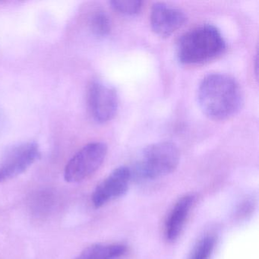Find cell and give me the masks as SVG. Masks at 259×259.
Segmentation results:
<instances>
[{
	"label": "cell",
	"instance_id": "cell-4",
	"mask_svg": "<svg viewBox=\"0 0 259 259\" xmlns=\"http://www.w3.org/2000/svg\"><path fill=\"white\" fill-rule=\"evenodd\" d=\"M107 153V145L103 142L84 145L66 164L65 180L68 183H76L89 178L101 167Z\"/></svg>",
	"mask_w": 259,
	"mask_h": 259
},
{
	"label": "cell",
	"instance_id": "cell-6",
	"mask_svg": "<svg viewBox=\"0 0 259 259\" xmlns=\"http://www.w3.org/2000/svg\"><path fill=\"white\" fill-rule=\"evenodd\" d=\"M40 156L38 145L34 142H25L11 148L0 160V183L23 174Z\"/></svg>",
	"mask_w": 259,
	"mask_h": 259
},
{
	"label": "cell",
	"instance_id": "cell-8",
	"mask_svg": "<svg viewBox=\"0 0 259 259\" xmlns=\"http://www.w3.org/2000/svg\"><path fill=\"white\" fill-rule=\"evenodd\" d=\"M186 21L184 12L163 3L154 4L150 22L153 31L161 37H168L178 31Z\"/></svg>",
	"mask_w": 259,
	"mask_h": 259
},
{
	"label": "cell",
	"instance_id": "cell-10",
	"mask_svg": "<svg viewBox=\"0 0 259 259\" xmlns=\"http://www.w3.org/2000/svg\"><path fill=\"white\" fill-rule=\"evenodd\" d=\"M127 246L121 243H97L83 250L75 259H119L126 253Z\"/></svg>",
	"mask_w": 259,
	"mask_h": 259
},
{
	"label": "cell",
	"instance_id": "cell-13",
	"mask_svg": "<svg viewBox=\"0 0 259 259\" xmlns=\"http://www.w3.org/2000/svg\"><path fill=\"white\" fill-rule=\"evenodd\" d=\"M143 3L139 0H113L112 8L124 16H136L140 13Z\"/></svg>",
	"mask_w": 259,
	"mask_h": 259
},
{
	"label": "cell",
	"instance_id": "cell-3",
	"mask_svg": "<svg viewBox=\"0 0 259 259\" xmlns=\"http://www.w3.org/2000/svg\"><path fill=\"white\" fill-rule=\"evenodd\" d=\"M180 151L171 142H157L145 148L136 165V174L144 180H155L174 172L180 163Z\"/></svg>",
	"mask_w": 259,
	"mask_h": 259
},
{
	"label": "cell",
	"instance_id": "cell-12",
	"mask_svg": "<svg viewBox=\"0 0 259 259\" xmlns=\"http://www.w3.org/2000/svg\"><path fill=\"white\" fill-rule=\"evenodd\" d=\"M216 236L207 234L203 236L195 245L189 259H210L216 245Z\"/></svg>",
	"mask_w": 259,
	"mask_h": 259
},
{
	"label": "cell",
	"instance_id": "cell-9",
	"mask_svg": "<svg viewBox=\"0 0 259 259\" xmlns=\"http://www.w3.org/2000/svg\"><path fill=\"white\" fill-rule=\"evenodd\" d=\"M195 202L193 195H186L176 202L165 222L166 239L174 242L181 234Z\"/></svg>",
	"mask_w": 259,
	"mask_h": 259
},
{
	"label": "cell",
	"instance_id": "cell-1",
	"mask_svg": "<svg viewBox=\"0 0 259 259\" xmlns=\"http://www.w3.org/2000/svg\"><path fill=\"white\" fill-rule=\"evenodd\" d=\"M198 105L213 120H225L242 108L243 94L239 83L225 74H210L203 78L197 92Z\"/></svg>",
	"mask_w": 259,
	"mask_h": 259
},
{
	"label": "cell",
	"instance_id": "cell-2",
	"mask_svg": "<svg viewBox=\"0 0 259 259\" xmlns=\"http://www.w3.org/2000/svg\"><path fill=\"white\" fill-rule=\"evenodd\" d=\"M226 48L221 31L205 24L189 30L179 38L176 54L182 64L195 66L215 60L224 54Z\"/></svg>",
	"mask_w": 259,
	"mask_h": 259
},
{
	"label": "cell",
	"instance_id": "cell-5",
	"mask_svg": "<svg viewBox=\"0 0 259 259\" xmlns=\"http://www.w3.org/2000/svg\"><path fill=\"white\" fill-rule=\"evenodd\" d=\"M87 101L92 118L99 123L112 120L117 113V92L114 88L105 83L93 81L88 90Z\"/></svg>",
	"mask_w": 259,
	"mask_h": 259
},
{
	"label": "cell",
	"instance_id": "cell-11",
	"mask_svg": "<svg viewBox=\"0 0 259 259\" xmlns=\"http://www.w3.org/2000/svg\"><path fill=\"white\" fill-rule=\"evenodd\" d=\"M91 31L98 37H105L111 31V22L108 15L103 10H95L89 17Z\"/></svg>",
	"mask_w": 259,
	"mask_h": 259
},
{
	"label": "cell",
	"instance_id": "cell-7",
	"mask_svg": "<svg viewBox=\"0 0 259 259\" xmlns=\"http://www.w3.org/2000/svg\"><path fill=\"white\" fill-rule=\"evenodd\" d=\"M132 172L127 166H119L112 171L94 191L92 203L101 207L113 200L122 196L128 191Z\"/></svg>",
	"mask_w": 259,
	"mask_h": 259
}]
</instances>
